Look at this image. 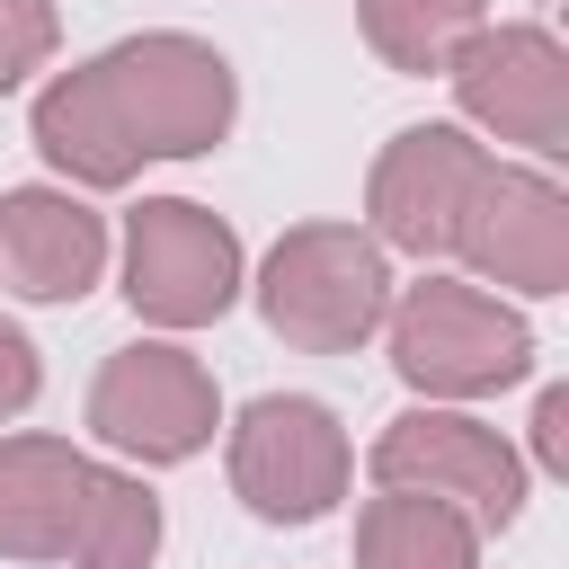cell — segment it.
Here are the masks:
<instances>
[{"label":"cell","instance_id":"1","mask_svg":"<svg viewBox=\"0 0 569 569\" xmlns=\"http://www.w3.org/2000/svg\"><path fill=\"white\" fill-rule=\"evenodd\" d=\"M258 311L284 347L302 356H347L382 329L391 311V267H382V240L356 231V222H293L267 267H258Z\"/></svg>","mask_w":569,"mask_h":569},{"label":"cell","instance_id":"2","mask_svg":"<svg viewBox=\"0 0 569 569\" xmlns=\"http://www.w3.org/2000/svg\"><path fill=\"white\" fill-rule=\"evenodd\" d=\"M391 320V365L409 391L427 400H480V391H507L525 365H533V329L525 311H507L498 293L480 284H453V276H427L400 293Z\"/></svg>","mask_w":569,"mask_h":569},{"label":"cell","instance_id":"3","mask_svg":"<svg viewBox=\"0 0 569 569\" xmlns=\"http://www.w3.org/2000/svg\"><path fill=\"white\" fill-rule=\"evenodd\" d=\"M107 71V98L133 133L142 160H196L231 133V107H240V80L231 62L204 44V36H124L116 53H98Z\"/></svg>","mask_w":569,"mask_h":569},{"label":"cell","instance_id":"4","mask_svg":"<svg viewBox=\"0 0 569 569\" xmlns=\"http://www.w3.org/2000/svg\"><path fill=\"white\" fill-rule=\"evenodd\" d=\"M240 293V231L187 196H151L124 222V302L160 329H204Z\"/></svg>","mask_w":569,"mask_h":569},{"label":"cell","instance_id":"5","mask_svg":"<svg viewBox=\"0 0 569 569\" xmlns=\"http://www.w3.org/2000/svg\"><path fill=\"white\" fill-rule=\"evenodd\" d=\"M347 471H356L347 427H338L320 400H302V391H267V400H249L240 427H231V489H240L249 516H267V525H311V516H329V507L347 498Z\"/></svg>","mask_w":569,"mask_h":569},{"label":"cell","instance_id":"6","mask_svg":"<svg viewBox=\"0 0 569 569\" xmlns=\"http://www.w3.org/2000/svg\"><path fill=\"white\" fill-rule=\"evenodd\" d=\"M373 480H382V489L445 498V507H462V516L489 525V533H507L516 507H525V453H516L498 427L462 418V409H400V418L373 436Z\"/></svg>","mask_w":569,"mask_h":569},{"label":"cell","instance_id":"7","mask_svg":"<svg viewBox=\"0 0 569 569\" xmlns=\"http://www.w3.org/2000/svg\"><path fill=\"white\" fill-rule=\"evenodd\" d=\"M445 80L462 98V116L498 142H525L542 160L569 151V53L551 44V27H471L445 53Z\"/></svg>","mask_w":569,"mask_h":569},{"label":"cell","instance_id":"8","mask_svg":"<svg viewBox=\"0 0 569 569\" xmlns=\"http://www.w3.org/2000/svg\"><path fill=\"white\" fill-rule=\"evenodd\" d=\"M213 373L187 347H116L89 382V427L124 462H187L213 445Z\"/></svg>","mask_w":569,"mask_h":569},{"label":"cell","instance_id":"9","mask_svg":"<svg viewBox=\"0 0 569 569\" xmlns=\"http://www.w3.org/2000/svg\"><path fill=\"white\" fill-rule=\"evenodd\" d=\"M480 169H489V151L462 124H409V133H391L382 160H373V178H365L373 240L382 249H409V258L453 249V222H462Z\"/></svg>","mask_w":569,"mask_h":569},{"label":"cell","instance_id":"10","mask_svg":"<svg viewBox=\"0 0 569 569\" xmlns=\"http://www.w3.org/2000/svg\"><path fill=\"white\" fill-rule=\"evenodd\" d=\"M453 249L471 258L480 284H516V293H569V196L533 169H480Z\"/></svg>","mask_w":569,"mask_h":569},{"label":"cell","instance_id":"11","mask_svg":"<svg viewBox=\"0 0 569 569\" xmlns=\"http://www.w3.org/2000/svg\"><path fill=\"white\" fill-rule=\"evenodd\" d=\"M107 267V222L62 187H9L0 196V284L27 302H80Z\"/></svg>","mask_w":569,"mask_h":569},{"label":"cell","instance_id":"12","mask_svg":"<svg viewBox=\"0 0 569 569\" xmlns=\"http://www.w3.org/2000/svg\"><path fill=\"white\" fill-rule=\"evenodd\" d=\"M36 151H44L71 187H124V178L142 169V151H133V133H124L98 62H71L62 80H44V98H36Z\"/></svg>","mask_w":569,"mask_h":569},{"label":"cell","instance_id":"13","mask_svg":"<svg viewBox=\"0 0 569 569\" xmlns=\"http://www.w3.org/2000/svg\"><path fill=\"white\" fill-rule=\"evenodd\" d=\"M89 453L62 436H0V560H62Z\"/></svg>","mask_w":569,"mask_h":569},{"label":"cell","instance_id":"14","mask_svg":"<svg viewBox=\"0 0 569 569\" xmlns=\"http://www.w3.org/2000/svg\"><path fill=\"white\" fill-rule=\"evenodd\" d=\"M356 569H480V525L445 498L382 489L356 516Z\"/></svg>","mask_w":569,"mask_h":569},{"label":"cell","instance_id":"15","mask_svg":"<svg viewBox=\"0 0 569 569\" xmlns=\"http://www.w3.org/2000/svg\"><path fill=\"white\" fill-rule=\"evenodd\" d=\"M151 551H160V498L133 471L89 462L80 471V498H71L62 560H80V569H151Z\"/></svg>","mask_w":569,"mask_h":569},{"label":"cell","instance_id":"16","mask_svg":"<svg viewBox=\"0 0 569 569\" xmlns=\"http://www.w3.org/2000/svg\"><path fill=\"white\" fill-rule=\"evenodd\" d=\"M356 18H365V44H373L391 71L427 80V71H445V53L480 27V0H356Z\"/></svg>","mask_w":569,"mask_h":569},{"label":"cell","instance_id":"17","mask_svg":"<svg viewBox=\"0 0 569 569\" xmlns=\"http://www.w3.org/2000/svg\"><path fill=\"white\" fill-rule=\"evenodd\" d=\"M53 44H62L53 0H0V98H9L27 71H44V62H53Z\"/></svg>","mask_w":569,"mask_h":569},{"label":"cell","instance_id":"18","mask_svg":"<svg viewBox=\"0 0 569 569\" xmlns=\"http://www.w3.org/2000/svg\"><path fill=\"white\" fill-rule=\"evenodd\" d=\"M36 382H44V365H36V347L0 320V418H18L27 400H36Z\"/></svg>","mask_w":569,"mask_h":569},{"label":"cell","instance_id":"19","mask_svg":"<svg viewBox=\"0 0 569 569\" xmlns=\"http://www.w3.org/2000/svg\"><path fill=\"white\" fill-rule=\"evenodd\" d=\"M533 453H542V471H569V391H542V409H533Z\"/></svg>","mask_w":569,"mask_h":569}]
</instances>
